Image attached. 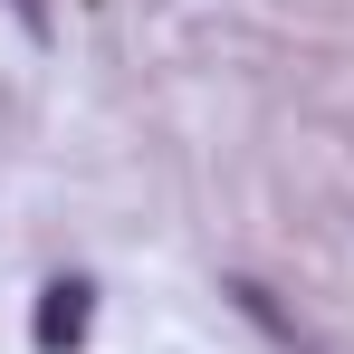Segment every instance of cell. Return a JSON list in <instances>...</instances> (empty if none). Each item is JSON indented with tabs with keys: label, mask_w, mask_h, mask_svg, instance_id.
<instances>
[{
	"label": "cell",
	"mask_w": 354,
	"mask_h": 354,
	"mask_svg": "<svg viewBox=\"0 0 354 354\" xmlns=\"http://www.w3.org/2000/svg\"><path fill=\"white\" fill-rule=\"evenodd\" d=\"M19 19H29V29H39V0H19Z\"/></svg>",
	"instance_id": "7a4b0ae2"
},
{
	"label": "cell",
	"mask_w": 354,
	"mask_h": 354,
	"mask_svg": "<svg viewBox=\"0 0 354 354\" xmlns=\"http://www.w3.org/2000/svg\"><path fill=\"white\" fill-rule=\"evenodd\" d=\"M86 306H96L86 278H48V288H39V316H29L39 354H67V345H77V335H86Z\"/></svg>",
	"instance_id": "6da1fadb"
}]
</instances>
